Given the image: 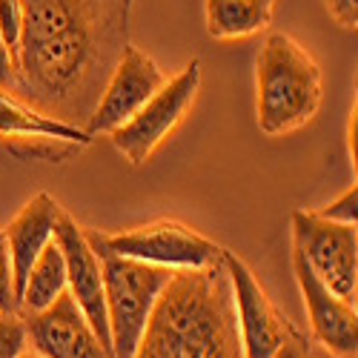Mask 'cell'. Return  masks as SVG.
Listing matches in <instances>:
<instances>
[{"instance_id":"6da1fadb","label":"cell","mask_w":358,"mask_h":358,"mask_svg":"<svg viewBox=\"0 0 358 358\" xmlns=\"http://www.w3.org/2000/svg\"><path fill=\"white\" fill-rule=\"evenodd\" d=\"M20 6L12 95L46 117L86 129L129 46L132 0H20Z\"/></svg>"},{"instance_id":"7a4b0ae2","label":"cell","mask_w":358,"mask_h":358,"mask_svg":"<svg viewBox=\"0 0 358 358\" xmlns=\"http://www.w3.org/2000/svg\"><path fill=\"white\" fill-rule=\"evenodd\" d=\"M132 358H244L224 264L175 270Z\"/></svg>"},{"instance_id":"3957f363","label":"cell","mask_w":358,"mask_h":358,"mask_svg":"<svg viewBox=\"0 0 358 358\" xmlns=\"http://www.w3.org/2000/svg\"><path fill=\"white\" fill-rule=\"evenodd\" d=\"M255 109L264 135L281 138L304 129L321 109L324 78L315 57L284 32L266 35L255 64Z\"/></svg>"},{"instance_id":"277c9868","label":"cell","mask_w":358,"mask_h":358,"mask_svg":"<svg viewBox=\"0 0 358 358\" xmlns=\"http://www.w3.org/2000/svg\"><path fill=\"white\" fill-rule=\"evenodd\" d=\"M86 238L98 252L101 270H103V298H106L112 358H132L146 330V321L155 310L158 295L164 292L175 270L124 258L106 250L101 244L98 229H86Z\"/></svg>"},{"instance_id":"5b68a950","label":"cell","mask_w":358,"mask_h":358,"mask_svg":"<svg viewBox=\"0 0 358 358\" xmlns=\"http://www.w3.org/2000/svg\"><path fill=\"white\" fill-rule=\"evenodd\" d=\"M201 92V61L187 64L175 78H169L127 124L109 132L115 149L132 166H143L158 152V146L184 124Z\"/></svg>"},{"instance_id":"8992f818","label":"cell","mask_w":358,"mask_h":358,"mask_svg":"<svg viewBox=\"0 0 358 358\" xmlns=\"http://www.w3.org/2000/svg\"><path fill=\"white\" fill-rule=\"evenodd\" d=\"M292 247L307 258L321 284L341 301L358 295V232L355 224H336L315 210L292 213Z\"/></svg>"},{"instance_id":"52a82bcc","label":"cell","mask_w":358,"mask_h":358,"mask_svg":"<svg viewBox=\"0 0 358 358\" xmlns=\"http://www.w3.org/2000/svg\"><path fill=\"white\" fill-rule=\"evenodd\" d=\"M101 235V244L124 258L146 261L166 270H201L221 261V247L206 235L189 229L181 221H152L146 227H135L117 235Z\"/></svg>"},{"instance_id":"ba28073f","label":"cell","mask_w":358,"mask_h":358,"mask_svg":"<svg viewBox=\"0 0 358 358\" xmlns=\"http://www.w3.org/2000/svg\"><path fill=\"white\" fill-rule=\"evenodd\" d=\"M221 264L232 287V304L238 315L244 358H273L275 350L292 333V324L275 310L258 275L250 270L244 258H238V252L221 250Z\"/></svg>"},{"instance_id":"9c48e42d","label":"cell","mask_w":358,"mask_h":358,"mask_svg":"<svg viewBox=\"0 0 358 358\" xmlns=\"http://www.w3.org/2000/svg\"><path fill=\"white\" fill-rule=\"evenodd\" d=\"M164 83H166V75L161 72V66L146 52H141L138 46L129 43L103 86L101 101L86 124V132L92 138L115 132L121 124H127Z\"/></svg>"},{"instance_id":"30bf717a","label":"cell","mask_w":358,"mask_h":358,"mask_svg":"<svg viewBox=\"0 0 358 358\" xmlns=\"http://www.w3.org/2000/svg\"><path fill=\"white\" fill-rule=\"evenodd\" d=\"M55 241L66 261V289L75 304L83 310L86 321L98 333L103 350L112 355L109 338V318H106V298H103V270L101 258L86 238V227H80L69 213H61L55 227Z\"/></svg>"},{"instance_id":"8fae6325","label":"cell","mask_w":358,"mask_h":358,"mask_svg":"<svg viewBox=\"0 0 358 358\" xmlns=\"http://www.w3.org/2000/svg\"><path fill=\"white\" fill-rule=\"evenodd\" d=\"M292 273L304 298V310L310 318L313 338L336 358H355L358 352V315L355 304L341 301L336 292H330L321 278L313 273L307 258L292 247Z\"/></svg>"},{"instance_id":"7c38bea8","label":"cell","mask_w":358,"mask_h":358,"mask_svg":"<svg viewBox=\"0 0 358 358\" xmlns=\"http://www.w3.org/2000/svg\"><path fill=\"white\" fill-rule=\"evenodd\" d=\"M23 315V313H20ZM26 336L32 350L43 358H112L69 289L41 313H29Z\"/></svg>"},{"instance_id":"4fadbf2b","label":"cell","mask_w":358,"mask_h":358,"mask_svg":"<svg viewBox=\"0 0 358 358\" xmlns=\"http://www.w3.org/2000/svg\"><path fill=\"white\" fill-rule=\"evenodd\" d=\"M61 213H64L61 203H57L49 192H41V195H35L32 201H29L23 210L9 221V227L3 229L9 258H12L15 295H20V289L26 284V275H29V270H32V264L38 261V255L52 244Z\"/></svg>"},{"instance_id":"5bb4252c","label":"cell","mask_w":358,"mask_h":358,"mask_svg":"<svg viewBox=\"0 0 358 358\" xmlns=\"http://www.w3.org/2000/svg\"><path fill=\"white\" fill-rule=\"evenodd\" d=\"M26 138H57V141H69L78 146H89L95 141L86 129L46 117L29 103H23L17 95L0 89V143L9 146Z\"/></svg>"},{"instance_id":"9a60e30c","label":"cell","mask_w":358,"mask_h":358,"mask_svg":"<svg viewBox=\"0 0 358 358\" xmlns=\"http://www.w3.org/2000/svg\"><path fill=\"white\" fill-rule=\"evenodd\" d=\"M275 0H206V32L215 41H241L273 23Z\"/></svg>"},{"instance_id":"2e32d148","label":"cell","mask_w":358,"mask_h":358,"mask_svg":"<svg viewBox=\"0 0 358 358\" xmlns=\"http://www.w3.org/2000/svg\"><path fill=\"white\" fill-rule=\"evenodd\" d=\"M64 292H66V261L57 241L52 238V244L38 255V261L26 275V284L17 295V313L23 315L41 313L52 307Z\"/></svg>"},{"instance_id":"e0dca14e","label":"cell","mask_w":358,"mask_h":358,"mask_svg":"<svg viewBox=\"0 0 358 358\" xmlns=\"http://www.w3.org/2000/svg\"><path fill=\"white\" fill-rule=\"evenodd\" d=\"M26 350V318L17 310H0V358H20Z\"/></svg>"},{"instance_id":"ac0fdd59","label":"cell","mask_w":358,"mask_h":358,"mask_svg":"<svg viewBox=\"0 0 358 358\" xmlns=\"http://www.w3.org/2000/svg\"><path fill=\"white\" fill-rule=\"evenodd\" d=\"M20 32H23V6H20V0H0V38H3L6 49L12 52V57L17 55Z\"/></svg>"},{"instance_id":"d6986e66","label":"cell","mask_w":358,"mask_h":358,"mask_svg":"<svg viewBox=\"0 0 358 358\" xmlns=\"http://www.w3.org/2000/svg\"><path fill=\"white\" fill-rule=\"evenodd\" d=\"M315 213L327 221H336V224H355L358 221V187L352 184L338 201L321 206V210H315Z\"/></svg>"},{"instance_id":"ffe728a7","label":"cell","mask_w":358,"mask_h":358,"mask_svg":"<svg viewBox=\"0 0 358 358\" xmlns=\"http://www.w3.org/2000/svg\"><path fill=\"white\" fill-rule=\"evenodd\" d=\"M0 310H17L15 278H12V258L6 247V235L0 229Z\"/></svg>"},{"instance_id":"44dd1931","label":"cell","mask_w":358,"mask_h":358,"mask_svg":"<svg viewBox=\"0 0 358 358\" xmlns=\"http://www.w3.org/2000/svg\"><path fill=\"white\" fill-rule=\"evenodd\" d=\"M273 358H313V350H310V341L292 327V333H289L287 341L275 350Z\"/></svg>"},{"instance_id":"7402d4cb","label":"cell","mask_w":358,"mask_h":358,"mask_svg":"<svg viewBox=\"0 0 358 358\" xmlns=\"http://www.w3.org/2000/svg\"><path fill=\"white\" fill-rule=\"evenodd\" d=\"M327 9L336 17L338 26L344 29H355L358 23V0H327Z\"/></svg>"},{"instance_id":"603a6c76","label":"cell","mask_w":358,"mask_h":358,"mask_svg":"<svg viewBox=\"0 0 358 358\" xmlns=\"http://www.w3.org/2000/svg\"><path fill=\"white\" fill-rule=\"evenodd\" d=\"M15 78H17V66H15V57H12V52L6 49L3 38H0V89H6V92H12V86H15Z\"/></svg>"},{"instance_id":"cb8c5ba5","label":"cell","mask_w":358,"mask_h":358,"mask_svg":"<svg viewBox=\"0 0 358 358\" xmlns=\"http://www.w3.org/2000/svg\"><path fill=\"white\" fill-rule=\"evenodd\" d=\"M20 358H43V355H38V352H35V350H26V352H23V355H20Z\"/></svg>"}]
</instances>
